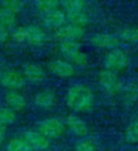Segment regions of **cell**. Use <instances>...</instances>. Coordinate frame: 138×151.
<instances>
[{"label":"cell","instance_id":"6da1fadb","mask_svg":"<svg viewBox=\"0 0 138 151\" xmlns=\"http://www.w3.org/2000/svg\"><path fill=\"white\" fill-rule=\"evenodd\" d=\"M66 103L75 111H82L89 110L94 103L93 92L85 85H74L66 93Z\"/></svg>","mask_w":138,"mask_h":151},{"label":"cell","instance_id":"7a4b0ae2","mask_svg":"<svg viewBox=\"0 0 138 151\" xmlns=\"http://www.w3.org/2000/svg\"><path fill=\"white\" fill-rule=\"evenodd\" d=\"M98 81L100 83L101 87L112 96L117 94L122 91L121 82L116 72H113V71L108 69L100 71L98 75Z\"/></svg>","mask_w":138,"mask_h":151},{"label":"cell","instance_id":"3957f363","mask_svg":"<svg viewBox=\"0 0 138 151\" xmlns=\"http://www.w3.org/2000/svg\"><path fill=\"white\" fill-rule=\"evenodd\" d=\"M130 63V58L124 51L120 49H113L105 58V66L108 70L120 71L125 69Z\"/></svg>","mask_w":138,"mask_h":151},{"label":"cell","instance_id":"277c9868","mask_svg":"<svg viewBox=\"0 0 138 151\" xmlns=\"http://www.w3.org/2000/svg\"><path fill=\"white\" fill-rule=\"evenodd\" d=\"M64 127L63 123L57 118H47L42 121L38 127V131L41 132L47 139L58 138L64 132Z\"/></svg>","mask_w":138,"mask_h":151},{"label":"cell","instance_id":"5b68a950","mask_svg":"<svg viewBox=\"0 0 138 151\" xmlns=\"http://www.w3.org/2000/svg\"><path fill=\"white\" fill-rule=\"evenodd\" d=\"M0 82L4 87L12 89L13 91L25 85V78L23 76L14 70H7L0 76Z\"/></svg>","mask_w":138,"mask_h":151},{"label":"cell","instance_id":"8992f818","mask_svg":"<svg viewBox=\"0 0 138 151\" xmlns=\"http://www.w3.org/2000/svg\"><path fill=\"white\" fill-rule=\"evenodd\" d=\"M56 34L63 41H77L84 35V28L82 27H79L71 24V25L61 27L56 31Z\"/></svg>","mask_w":138,"mask_h":151},{"label":"cell","instance_id":"52a82bcc","mask_svg":"<svg viewBox=\"0 0 138 151\" xmlns=\"http://www.w3.org/2000/svg\"><path fill=\"white\" fill-rule=\"evenodd\" d=\"M91 42L97 47L101 48L113 49L119 44V39L113 34L108 33H98L95 34L91 38Z\"/></svg>","mask_w":138,"mask_h":151},{"label":"cell","instance_id":"ba28073f","mask_svg":"<svg viewBox=\"0 0 138 151\" xmlns=\"http://www.w3.org/2000/svg\"><path fill=\"white\" fill-rule=\"evenodd\" d=\"M25 140L30 144L33 149L45 150L48 147L49 141L41 132L35 130H27L25 132Z\"/></svg>","mask_w":138,"mask_h":151},{"label":"cell","instance_id":"9c48e42d","mask_svg":"<svg viewBox=\"0 0 138 151\" xmlns=\"http://www.w3.org/2000/svg\"><path fill=\"white\" fill-rule=\"evenodd\" d=\"M48 68L52 73L61 78H69L75 73L74 66L66 60H56L48 64Z\"/></svg>","mask_w":138,"mask_h":151},{"label":"cell","instance_id":"30bf717a","mask_svg":"<svg viewBox=\"0 0 138 151\" xmlns=\"http://www.w3.org/2000/svg\"><path fill=\"white\" fill-rule=\"evenodd\" d=\"M68 129L77 136H85L88 133V127L82 118L76 114H70L66 118Z\"/></svg>","mask_w":138,"mask_h":151},{"label":"cell","instance_id":"8fae6325","mask_svg":"<svg viewBox=\"0 0 138 151\" xmlns=\"http://www.w3.org/2000/svg\"><path fill=\"white\" fill-rule=\"evenodd\" d=\"M55 93L51 90H43L35 96V104L44 110H47L53 107L55 103Z\"/></svg>","mask_w":138,"mask_h":151},{"label":"cell","instance_id":"7c38bea8","mask_svg":"<svg viewBox=\"0 0 138 151\" xmlns=\"http://www.w3.org/2000/svg\"><path fill=\"white\" fill-rule=\"evenodd\" d=\"M24 75L31 82L38 83L45 78V72L40 65L35 63H28L24 67Z\"/></svg>","mask_w":138,"mask_h":151},{"label":"cell","instance_id":"4fadbf2b","mask_svg":"<svg viewBox=\"0 0 138 151\" xmlns=\"http://www.w3.org/2000/svg\"><path fill=\"white\" fill-rule=\"evenodd\" d=\"M5 100L9 105V108L13 111H21L25 109L27 105L26 98L16 91H9L7 93L5 96Z\"/></svg>","mask_w":138,"mask_h":151},{"label":"cell","instance_id":"5bb4252c","mask_svg":"<svg viewBox=\"0 0 138 151\" xmlns=\"http://www.w3.org/2000/svg\"><path fill=\"white\" fill-rule=\"evenodd\" d=\"M27 41L31 45H39L46 41V33L38 26L27 27Z\"/></svg>","mask_w":138,"mask_h":151},{"label":"cell","instance_id":"9a60e30c","mask_svg":"<svg viewBox=\"0 0 138 151\" xmlns=\"http://www.w3.org/2000/svg\"><path fill=\"white\" fill-rule=\"evenodd\" d=\"M65 14L60 11V9H55V11L49 12L47 13H44V22L46 25L52 27H61L65 22Z\"/></svg>","mask_w":138,"mask_h":151},{"label":"cell","instance_id":"2e32d148","mask_svg":"<svg viewBox=\"0 0 138 151\" xmlns=\"http://www.w3.org/2000/svg\"><path fill=\"white\" fill-rule=\"evenodd\" d=\"M122 99L124 103L132 105L138 100V85L130 83L122 90Z\"/></svg>","mask_w":138,"mask_h":151},{"label":"cell","instance_id":"e0dca14e","mask_svg":"<svg viewBox=\"0 0 138 151\" xmlns=\"http://www.w3.org/2000/svg\"><path fill=\"white\" fill-rule=\"evenodd\" d=\"M60 50L64 56L71 58L73 55L79 51V44L77 41L64 40L61 41L60 45Z\"/></svg>","mask_w":138,"mask_h":151},{"label":"cell","instance_id":"ac0fdd59","mask_svg":"<svg viewBox=\"0 0 138 151\" xmlns=\"http://www.w3.org/2000/svg\"><path fill=\"white\" fill-rule=\"evenodd\" d=\"M7 151H34V149L26 140L13 139L9 142Z\"/></svg>","mask_w":138,"mask_h":151},{"label":"cell","instance_id":"d6986e66","mask_svg":"<svg viewBox=\"0 0 138 151\" xmlns=\"http://www.w3.org/2000/svg\"><path fill=\"white\" fill-rule=\"evenodd\" d=\"M122 40L130 42H138V26L125 27L119 32Z\"/></svg>","mask_w":138,"mask_h":151},{"label":"cell","instance_id":"ffe728a7","mask_svg":"<svg viewBox=\"0 0 138 151\" xmlns=\"http://www.w3.org/2000/svg\"><path fill=\"white\" fill-rule=\"evenodd\" d=\"M16 118L15 112L11 108L0 109V127L11 125Z\"/></svg>","mask_w":138,"mask_h":151},{"label":"cell","instance_id":"44dd1931","mask_svg":"<svg viewBox=\"0 0 138 151\" xmlns=\"http://www.w3.org/2000/svg\"><path fill=\"white\" fill-rule=\"evenodd\" d=\"M125 138L129 143H138V118L128 126L125 131Z\"/></svg>","mask_w":138,"mask_h":151},{"label":"cell","instance_id":"7402d4cb","mask_svg":"<svg viewBox=\"0 0 138 151\" xmlns=\"http://www.w3.org/2000/svg\"><path fill=\"white\" fill-rule=\"evenodd\" d=\"M64 8L66 14L84 12L85 3L82 0H69V1L64 2Z\"/></svg>","mask_w":138,"mask_h":151},{"label":"cell","instance_id":"603a6c76","mask_svg":"<svg viewBox=\"0 0 138 151\" xmlns=\"http://www.w3.org/2000/svg\"><path fill=\"white\" fill-rule=\"evenodd\" d=\"M15 13L8 11L4 8H0V24L9 28L15 23Z\"/></svg>","mask_w":138,"mask_h":151},{"label":"cell","instance_id":"cb8c5ba5","mask_svg":"<svg viewBox=\"0 0 138 151\" xmlns=\"http://www.w3.org/2000/svg\"><path fill=\"white\" fill-rule=\"evenodd\" d=\"M66 16L69 20L73 23V25L82 27L86 25L88 22V16L85 13V12H75V13H69L66 14Z\"/></svg>","mask_w":138,"mask_h":151},{"label":"cell","instance_id":"d4e9b609","mask_svg":"<svg viewBox=\"0 0 138 151\" xmlns=\"http://www.w3.org/2000/svg\"><path fill=\"white\" fill-rule=\"evenodd\" d=\"M58 5L59 2L54 1V0H41V1L36 2L37 8L43 12V14L55 11V9H58Z\"/></svg>","mask_w":138,"mask_h":151},{"label":"cell","instance_id":"484cf974","mask_svg":"<svg viewBox=\"0 0 138 151\" xmlns=\"http://www.w3.org/2000/svg\"><path fill=\"white\" fill-rule=\"evenodd\" d=\"M1 8H4L8 11L13 13L20 12L24 7V2L19 1V0H9V1H4L1 3Z\"/></svg>","mask_w":138,"mask_h":151},{"label":"cell","instance_id":"4316f807","mask_svg":"<svg viewBox=\"0 0 138 151\" xmlns=\"http://www.w3.org/2000/svg\"><path fill=\"white\" fill-rule=\"evenodd\" d=\"M12 39L17 42H21L27 40V27H20L14 30L12 34Z\"/></svg>","mask_w":138,"mask_h":151},{"label":"cell","instance_id":"83f0119b","mask_svg":"<svg viewBox=\"0 0 138 151\" xmlns=\"http://www.w3.org/2000/svg\"><path fill=\"white\" fill-rule=\"evenodd\" d=\"M70 59L72 60V61L74 63H76L77 65H79V66H85L88 63L87 55L85 53H83V52H80V51H79L78 53L73 55Z\"/></svg>","mask_w":138,"mask_h":151},{"label":"cell","instance_id":"f1b7e54d","mask_svg":"<svg viewBox=\"0 0 138 151\" xmlns=\"http://www.w3.org/2000/svg\"><path fill=\"white\" fill-rule=\"evenodd\" d=\"M76 151H96V148L91 142L82 141L76 145Z\"/></svg>","mask_w":138,"mask_h":151},{"label":"cell","instance_id":"f546056e","mask_svg":"<svg viewBox=\"0 0 138 151\" xmlns=\"http://www.w3.org/2000/svg\"><path fill=\"white\" fill-rule=\"evenodd\" d=\"M9 36V28L0 24V42H4L7 40Z\"/></svg>","mask_w":138,"mask_h":151},{"label":"cell","instance_id":"4dcf8cb0","mask_svg":"<svg viewBox=\"0 0 138 151\" xmlns=\"http://www.w3.org/2000/svg\"><path fill=\"white\" fill-rule=\"evenodd\" d=\"M4 138H5V130L2 127H0V145L4 141Z\"/></svg>","mask_w":138,"mask_h":151}]
</instances>
